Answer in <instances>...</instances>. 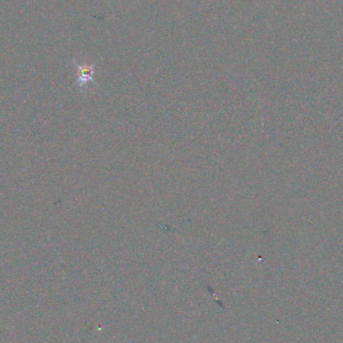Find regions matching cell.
I'll list each match as a JSON object with an SVG mask.
<instances>
[{
  "label": "cell",
  "mask_w": 343,
  "mask_h": 343,
  "mask_svg": "<svg viewBox=\"0 0 343 343\" xmlns=\"http://www.w3.org/2000/svg\"><path fill=\"white\" fill-rule=\"evenodd\" d=\"M78 67V86L83 87L87 85V83L93 81V66H86V65H80L76 64Z\"/></svg>",
  "instance_id": "6da1fadb"
}]
</instances>
